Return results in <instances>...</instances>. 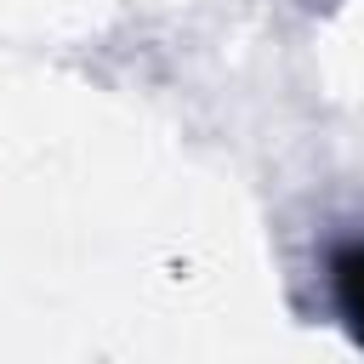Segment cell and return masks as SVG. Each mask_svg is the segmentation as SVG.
Here are the masks:
<instances>
[{
    "label": "cell",
    "mask_w": 364,
    "mask_h": 364,
    "mask_svg": "<svg viewBox=\"0 0 364 364\" xmlns=\"http://www.w3.org/2000/svg\"><path fill=\"white\" fill-rule=\"evenodd\" d=\"M330 290H336V307H341L353 341L364 347V239L330 250Z\"/></svg>",
    "instance_id": "6da1fadb"
}]
</instances>
